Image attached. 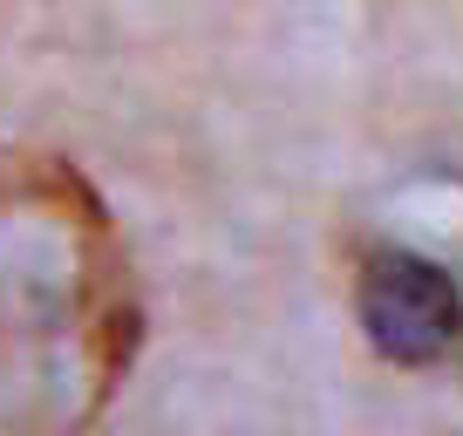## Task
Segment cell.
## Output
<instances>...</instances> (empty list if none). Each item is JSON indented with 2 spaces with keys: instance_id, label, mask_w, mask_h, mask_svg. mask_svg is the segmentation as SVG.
Wrapping results in <instances>:
<instances>
[{
  "instance_id": "obj_1",
  "label": "cell",
  "mask_w": 463,
  "mask_h": 436,
  "mask_svg": "<svg viewBox=\"0 0 463 436\" xmlns=\"http://www.w3.org/2000/svg\"><path fill=\"white\" fill-rule=\"evenodd\" d=\"M144 300L102 191L0 157V436H82L130 382Z\"/></svg>"
},
{
  "instance_id": "obj_2",
  "label": "cell",
  "mask_w": 463,
  "mask_h": 436,
  "mask_svg": "<svg viewBox=\"0 0 463 436\" xmlns=\"http://www.w3.org/2000/svg\"><path fill=\"white\" fill-rule=\"evenodd\" d=\"M354 320L368 348L395 368H436L463 335V293L416 246H362L354 252Z\"/></svg>"
}]
</instances>
